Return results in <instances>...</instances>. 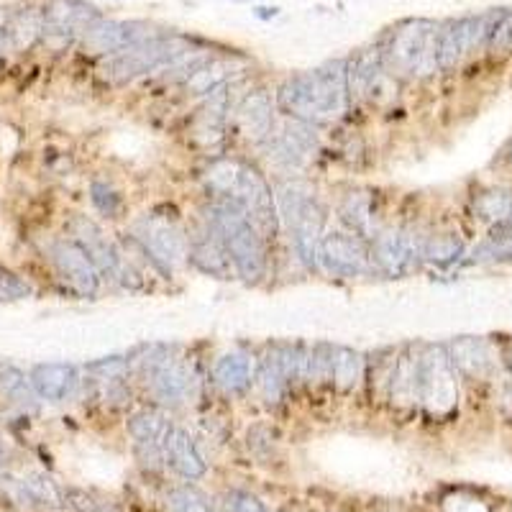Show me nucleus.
Listing matches in <instances>:
<instances>
[{
  "mask_svg": "<svg viewBox=\"0 0 512 512\" xmlns=\"http://www.w3.org/2000/svg\"><path fill=\"white\" fill-rule=\"evenodd\" d=\"M256 384H259V392H262V397L269 405H277L287 395V390H290V382H287V377L282 374L280 364L274 361L272 354H267L259 361Z\"/></svg>",
  "mask_w": 512,
  "mask_h": 512,
  "instance_id": "f704fd0d",
  "label": "nucleus"
},
{
  "mask_svg": "<svg viewBox=\"0 0 512 512\" xmlns=\"http://www.w3.org/2000/svg\"><path fill=\"white\" fill-rule=\"evenodd\" d=\"M185 52L187 47L180 36L157 34L152 36V39L136 44V47L111 54V57L103 62L100 72H103V77L108 82L123 85V82L136 80V77L144 75V72H152L157 70V67H164V64H172Z\"/></svg>",
  "mask_w": 512,
  "mask_h": 512,
  "instance_id": "0eeeda50",
  "label": "nucleus"
},
{
  "mask_svg": "<svg viewBox=\"0 0 512 512\" xmlns=\"http://www.w3.org/2000/svg\"><path fill=\"white\" fill-rule=\"evenodd\" d=\"M175 425L169 423L159 410H141V413L128 418V433L136 441V446L146 451H164V441L172 433Z\"/></svg>",
  "mask_w": 512,
  "mask_h": 512,
  "instance_id": "bb28decb",
  "label": "nucleus"
},
{
  "mask_svg": "<svg viewBox=\"0 0 512 512\" xmlns=\"http://www.w3.org/2000/svg\"><path fill=\"white\" fill-rule=\"evenodd\" d=\"M164 459L185 479H200L205 474V459L198 451V443L185 428H172L164 441Z\"/></svg>",
  "mask_w": 512,
  "mask_h": 512,
  "instance_id": "412c9836",
  "label": "nucleus"
},
{
  "mask_svg": "<svg viewBox=\"0 0 512 512\" xmlns=\"http://www.w3.org/2000/svg\"><path fill=\"white\" fill-rule=\"evenodd\" d=\"M318 149V139H315V131L310 123L295 121L287 123L280 134L272 136V152L274 159L287 167H300V164L308 162L310 157Z\"/></svg>",
  "mask_w": 512,
  "mask_h": 512,
  "instance_id": "a211bd4d",
  "label": "nucleus"
},
{
  "mask_svg": "<svg viewBox=\"0 0 512 512\" xmlns=\"http://www.w3.org/2000/svg\"><path fill=\"white\" fill-rule=\"evenodd\" d=\"M8 487H11V495L16 497V502H24V505H39V507L67 505L64 489L59 487L52 477H47V474L31 472V474H24V477L8 479Z\"/></svg>",
  "mask_w": 512,
  "mask_h": 512,
  "instance_id": "4be33fe9",
  "label": "nucleus"
},
{
  "mask_svg": "<svg viewBox=\"0 0 512 512\" xmlns=\"http://www.w3.org/2000/svg\"><path fill=\"white\" fill-rule=\"evenodd\" d=\"M70 233L72 241L90 256V262L98 267L100 274H105V277L121 274V254L98 223L85 216H75L70 221Z\"/></svg>",
  "mask_w": 512,
  "mask_h": 512,
  "instance_id": "dca6fc26",
  "label": "nucleus"
},
{
  "mask_svg": "<svg viewBox=\"0 0 512 512\" xmlns=\"http://www.w3.org/2000/svg\"><path fill=\"white\" fill-rule=\"evenodd\" d=\"M49 256H52V264L57 269V274L62 277L77 295L82 297H93L100 287V272L90 256L80 249L72 239L54 241L52 249H49Z\"/></svg>",
  "mask_w": 512,
  "mask_h": 512,
  "instance_id": "ddd939ff",
  "label": "nucleus"
},
{
  "mask_svg": "<svg viewBox=\"0 0 512 512\" xmlns=\"http://www.w3.org/2000/svg\"><path fill=\"white\" fill-rule=\"evenodd\" d=\"M134 239L139 241L144 254L152 259L154 267L164 274L175 272L187 256H190V241L180 223L167 216H144L134 226Z\"/></svg>",
  "mask_w": 512,
  "mask_h": 512,
  "instance_id": "6e6552de",
  "label": "nucleus"
},
{
  "mask_svg": "<svg viewBox=\"0 0 512 512\" xmlns=\"http://www.w3.org/2000/svg\"><path fill=\"white\" fill-rule=\"evenodd\" d=\"M384 77L382 49H367L349 62V98H374Z\"/></svg>",
  "mask_w": 512,
  "mask_h": 512,
  "instance_id": "5701e85b",
  "label": "nucleus"
},
{
  "mask_svg": "<svg viewBox=\"0 0 512 512\" xmlns=\"http://www.w3.org/2000/svg\"><path fill=\"white\" fill-rule=\"evenodd\" d=\"M318 262L326 272L338 277H361L372 269V254L356 233L331 231L320 239Z\"/></svg>",
  "mask_w": 512,
  "mask_h": 512,
  "instance_id": "9b49d317",
  "label": "nucleus"
},
{
  "mask_svg": "<svg viewBox=\"0 0 512 512\" xmlns=\"http://www.w3.org/2000/svg\"><path fill=\"white\" fill-rule=\"evenodd\" d=\"M205 185L216 198L233 200L239 205L259 231H277V223H280L277 200H274L267 180L254 167L236 162V159H221V162L210 164V169L205 172Z\"/></svg>",
  "mask_w": 512,
  "mask_h": 512,
  "instance_id": "f03ea898",
  "label": "nucleus"
},
{
  "mask_svg": "<svg viewBox=\"0 0 512 512\" xmlns=\"http://www.w3.org/2000/svg\"><path fill=\"white\" fill-rule=\"evenodd\" d=\"M239 64H241L239 59H213V57L205 59L198 70L192 72V75L185 80L187 90H190L192 95H210L216 88L226 85L228 77L236 72Z\"/></svg>",
  "mask_w": 512,
  "mask_h": 512,
  "instance_id": "c756f323",
  "label": "nucleus"
},
{
  "mask_svg": "<svg viewBox=\"0 0 512 512\" xmlns=\"http://www.w3.org/2000/svg\"><path fill=\"white\" fill-rule=\"evenodd\" d=\"M510 369H512V354H510Z\"/></svg>",
  "mask_w": 512,
  "mask_h": 512,
  "instance_id": "c03bdc74",
  "label": "nucleus"
},
{
  "mask_svg": "<svg viewBox=\"0 0 512 512\" xmlns=\"http://www.w3.org/2000/svg\"><path fill=\"white\" fill-rule=\"evenodd\" d=\"M341 218H344L346 226L351 228V233L356 236H374L372 233V218H374V203L372 195L364 190L349 192L341 203Z\"/></svg>",
  "mask_w": 512,
  "mask_h": 512,
  "instance_id": "7c9ffc66",
  "label": "nucleus"
},
{
  "mask_svg": "<svg viewBox=\"0 0 512 512\" xmlns=\"http://www.w3.org/2000/svg\"><path fill=\"white\" fill-rule=\"evenodd\" d=\"M64 497H67V505L75 512H123L118 502L100 495V492H93V489L70 487L64 489Z\"/></svg>",
  "mask_w": 512,
  "mask_h": 512,
  "instance_id": "c9c22d12",
  "label": "nucleus"
},
{
  "mask_svg": "<svg viewBox=\"0 0 512 512\" xmlns=\"http://www.w3.org/2000/svg\"><path fill=\"white\" fill-rule=\"evenodd\" d=\"M364 379V356L349 346H331V384L338 392H351Z\"/></svg>",
  "mask_w": 512,
  "mask_h": 512,
  "instance_id": "c85d7f7f",
  "label": "nucleus"
},
{
  "mask_svg": "<svg viewBox=\"0 0 512 512\" xmlns=\"http://www.w3.org/2000/svg\"><path fill=\"white\" fill-rule=\"evenodd\" d=\"M277 210H280V221L290 231L297 256L303 259L305 267L318 269V246L323 239L326 213L320 208L313 187L305 182H285L277 192Z\"/></svg>",
  "mask_w": 512,
  "mask_h": 512,
  "instance_id": "20e7f679",
  "label": "nucleus"
},
{
  "mask_svg": "<svg viewBox=\"0 0 512 512\" xmlns=\"http://www.w3.org/2000/svg\"><path fill=\"white\" fill-rule=\"evenodd\" d=\"M384 70L397 77H428L438 70V26L425 18L397 26L382 49Z\"/></svg>",
  "mask_w": 512,
  "mask_h": 512,
  "instance_id": "39448f33",
  "label": "nucleus"
},
{
  "mask_svg": "<svg viewBox=\"0 0 512 512\" xmlns=\"http://www.w3.org/2000/svg\"><path fill=\"white\" fill-rule=\"evenodd\" d=\"M29 377L36 395L47 402L67 400L77 387V369L72 364H62V361L36 364Z\"/></svg>",
  "mask_w": 512,
  "mask_h": 512,
  "instance_id": "aec40b11",
  "label": "nucleus"
},
{
  "mask_svg": "<svg viewBox=\"0 0 512 512\" xmlns=\"http://www.w3.org/2000/svg\"><path fill=\"white\" fill-rule=\"evenodd\" d=\"M349 62L333 59L313 72H303L285 82L277 93V105L295 121H336L349 105Z\"/></svg>",
  "mask_w": 512,
  "mask_h": 512,
  "instance_id": "f257e3e1",
  "label": "nucleus"
},
{
  "mask_svg": "<svg viewBox=\"0 0 512 512\" xmlns=\"http://www.w3.org/2000/svg\"><path fill=\"white\" fill-rule=\"evenodd\" d=\"M461 254H464V241L456 233H436L420 246V259L436 264V267H448V264L459 262Z\"/></svg>",
  "mask_w": 512,
  "mask_h": 512,
  "instance_id": "473e14b6",
  "label": "nucleus"
},
{
  "mask_svg": "<svg viewBox=\"0 0 512 512\" xmlns=\"http://www.w3.org/2000/svg\"><path fill=\"white\" fill-rule=\"evenodd\" d=\"M420 369V405L433 418L454 415L459 405V382L456 367L446 346H425L418 356Z\"/></svg>",
  "mask_w": 512,
  "mask_h": 512,
  "instance_id": "423d86ee",
  "label": "nucleus"
},
{
  "mask_svg": "<svg viewBox=\"0 0 512 512\" xmlns=\"http://www.w3.org/2000/svg\"><path fill=\"white\" fill-rule=\"evenodd\" d=\"M448 354L454 361L456 372H461L469 379H484L492 372V354L484 338L461 336L454 344L448 346Z\"/></svg>",
  "mask_w": 512,
  "mask_h": 512,
  "instance_id": "b1692460",
  "label": "nucleus"
},
{
  "mask_svg": "<svg viewBox=\"0 0 512 512\" xmlns=\"http://www.w3.org/2000/svg\"><path fill=\"white\" fill-rule=\"evenodd\" d=\"M90 198H93L95 208L108 218H116L118 210H121L123 198L118 195L116 187L111 182H103V180H95L93 187H90Z\"/></svg>",
  "mask_w": 512,
  "mask_h": 512,
  "instance_id": "4c0bfd02",
  "label": "nucleus"
},
{
  "mask_svg": "<svg viewBox=\"0 0 512 512\" xmlns=\"http://www.w3.org/2000/svg\"><path fill=\"white\" fill-rule=\"evenodd\" d=\"M226 507L228 512H267V507L259 502V497L249 495V492H231Z\"/></svg>",
  "mask_w": 512,
  "mask_h": 512,
  "instance_id": "79ce46f5",
  "label": "nucleus"
},
{
  "mask_svg": "<svg viewBox=\"0 0 512 512\" xmlns=\"http://www.w3.org/2000/svg\"><path fill=\"white\" fill-rule=\"evenodd\" d=\"M487 47L495 49V52H510L512 49V8L495 11V24H492Z\"/></svg>",
  "mask_w": 512,
  "mask_h": 512,
  "instance_id": "58836bf2",
  "label": "nucleus"
},
{
  "mask_svg": "<svg viewBox=\"0 0 512 512\" xmlns=\"http://www.w3.org/2000/svg\"><path fill=\"white\" fill-rule=\"evenodd\" d=\"M44 36V11L36 8H18L8 13L6 21V47L24 52Z\"/></svg>",
  "mask_w": 512,
  "mask_h": 512,
  "instance_id": "cd10ccee",
  "label": "nucleus"
},
{
  "mask_svg": "<svg viewBox=\"0 0 512 512\" xmlns=\"http://www.w3.org/2000/svg\"><path fill=\"white\" fill-rule=\"evenodd\" d=\"M387 395H390L395 408H413L420 402V369L418 356L402 354L395 359L392 367L390 384H387Z\"/></svg>",
  "mask_w": 512,
  "mask_h": 512,
  "instance_id": "a878e982",
  "label": "nucleus"
},
{
  "mask_svg": "<svg viewBox=\"0 0 512 512\" xmlns=\"http://www.w3.org/2000/svg\"><path fill=\"white\" fill-rule=\"evenodd\" d=\"M236 126L239 134L251 144L269 141L274 134V105L264 90L249 93L236 108Z\"/></svg>",
  "mask_w": 512,
  "mask_h": 512,
  "instance_id": "f3484780",
  "label": "nucleus"
},
{
  "mask_svg": "<svg viewBox=\"0 0 512 512\" xmlns=\"http://www.w3.org/2000/svg\"><path fill=\"white\" fill-rule=\"evenodd\" d=\"M443 510L446 512H492L484 500L474 495H466V492H456V495H448L443 500Z\"/></svg>",
  "mask_w": 512,
  "mask_h": 512,
  "instance_id": "a19ab883",
  "label": "nucleus"
},
{
  "mask_svg": "<svg viewBox=\"0 0 512 512\" xmlns=\"http://www.w3.org/2000/svg\"><path fill=\"white\" fill-rule=\"evenodd\" d=\"M510 167H512V154H510Z\"/></svg>",
  "mask_w": 512,
  "mask_h": 512,
  "instance_id": "a18cd8bd",
  "label": "nucleus"
},
{
  "mask_svg": "<svg viewBox=\"0 0 512 512\" xmlns=\"http://www.w3.org/2000/svg\"><path fill=\"white\" fill-rule=\"evenodd\" d=\"M141 374H144L152 395L162 405H180L190 395V364L182 356L172 354V349L167 346H152L146 351V359H141Z\"/></svg>",
  "mask_w": 512,
  "mask_h": 512,
  "instance_id": "1a4fd4ad",
  "label": "nucleus"
},
{
  "mask_svg": "<svg viewBox=\"0 0 512 512\" xmlns=\"http://www.w3.org/2000/svg\"><path fill=\"white\" fill-rule=\"evenodd\" d=\"M0 392L18 405V408H36V390L31 384V377H26L21 369L3 367L0 369Z\"/></svg>",
  "mask_w": 512,
  "mask_h": 512,
  "instance_id": "72a5a7b5",
  "label": "nucleus"
},
{
  "mask_svg": "<svg viewBox=\"0 0 512 512\" xmlns=\"http://www.w3.org/2000/svg\"><path fill=\"white\" fill-rule=\"evenodd\" d=\"M495 24V11L484 16H466L448 21L438 29V70L448 72L459 67L461 59L479 47H487Z\"/></svg>",
  "mask_w": 512,
  "mask_h": 512,
  "instance_id": "9d476101",
  "label": "nucleus"
},
{
  "mask_svg": "<svg viewBox=\"0 0 512 512\" xmlns=\"http://www.w3.org/2000/svg\"><path fill=\"white\" fill-rule=\"evenodd\" d=\"M474 213L479 221L489 223V226H502L512 216V192L497 190V187L479 192L474 198Z\"/></svg>",
  "mask_w": 512,
  "mask_h": 512,
  "instance_id": "2f4dec72",
  "label": "nucleus"
},
{
  "mask_svg": "<svg viewBox=\"0 0 512 512\" xmlns=\"http://www.w3.org/2000/svg\"><path fill=\"white\" fill-rule=\"evenodd\" d=\"M190 262L213 277H226L231 272V254H228L223 236L208 221V226L190 241Z\"/></svg>",
  "mask_w": 512,
  "mask_h": 512,
  "instance_id": "6ab92c4d",
  "label": "nucleus"
},
{
  "mask_svg": "<svg viewBox=\"0 0 512 512\" xmlns=\"http://www.w3.org/2000/svg\"><path fill=\"white\" fill-rule=\"evenodd\" d=\"M154 34L152 29L146 24H139V21H95L82 41H85V47L95 54H105V57H111V54L123 52V49H131L141 41L152 39Z\"/></svg>",
  "mask_w": 512,
  "mask_h": 512,
  "instance_id": "2eb2a0df",
  "label": "nucleus"
},
{
  "mask_svg": "<svg viewBox=\"0 0 512 512\" xmlns=\"http://www.w3.org/2000/svg\"><path fill=\"white\" fill-rule=\"evenodd\" d=\"M95 21H100L98 8L85 0H52L44 8V36L41 39L67 44L75 36H85V31Z\"/></svg>",
  "mask_w": 512,
  "mask_h": 512,
  "instance_id": "f8f14e48",
  "label": "nucleus"
},
{
  "mask_svg": "<svg viewBox=\"0 0 512 512\" xmlns=\"http://www.w3.org/2000/svg\"><path fill=\"white\" fill-rule=\"evenodd\" d=\"M502 226H507V228H512V216H510V221H507V223H502Z\"/></svg>",
  "mask_w": 512,
  "mask_h": 512,
  "instance_id": "37998d69",
  "label": "nucleus"
},
{
  "mask_svg": "<svg viewBox=\"0 0 512 512\" xmlns=\"http://www.w3.org/2000/svg\"><path fill=\"white\" fill-rule=\"evenodd\" d=\"M167 512H213V507L198 489L175 487L167 495Z\"/></svg>",
  "mask_w": 512,
  "mask_h": 512,
  "instance_id": "e433bc0d",
  "label": "nucleus"
},
{
  "mask_svg": "<svg viewBox=\"0 0 512 512\" xmlns=\"http://www.w3.org/2000/svg\"><path fill=\"white\" fill-rule=\"evenodd\" d=\"M208 221L223 236L231 262L241 280L259 282L267 269V249H264L262 231L249 221L244 210L233 200L216 198L210 203Z\"/></svg>",
  "mask_w": 512,
  "mask_h": 512,
  "instance_id": "7ed1b4c3",
  "label": "nucleus"
},
{
  "mask_svg": "<svg viewBox=\"0 0 512 512\" xmlns=\"http://www.w3.org/2000/svg\"><path fill=\"white\" fill-rule=\"evenodd\" d=\"M256 379L254 374V361L244 351H231L223 354L213 367V382L221 387L228 395H244Z\"/></svg>",
  "mask_w": 512,
  "mask_h": 512,
  "instance_id": "393cba45",
  "label": "nucleus"
},
{
  "mask_svg": "<svg viewBox=\"0 0 512 512\" xmlns=\"http://www.w3.org/2000/svg\"><path fill=\"white\" fill-rule=\"evenodd\" d=\"M31 295V287L24 277H18L11 269L0 267V303H16Z\"/></svg>",
  "mask_w": 512,
  "mask_h": 512,
  "instance_id": "ea45409f",
  "label": "nucleus"
},
{
  "mask_svg": "<svg viewBox=\"0 0 512 512\" xmlns=\"http://www.w3.org/2000/svg\"><path fill=\"white\" fill-rule=\"evenodd\" d=\"M423 246V244H420ZM420 246L415 244L413 233L402 228H390V231L374 233L372 241V264H377L384 274L390 277H402L415 267L420 259Z\"/></svg>",
  "mask_w": 512,
  "mask_h": 512,
  "instance_id": "4468645a",
  "label": "nucleus"
}]
</instances>
